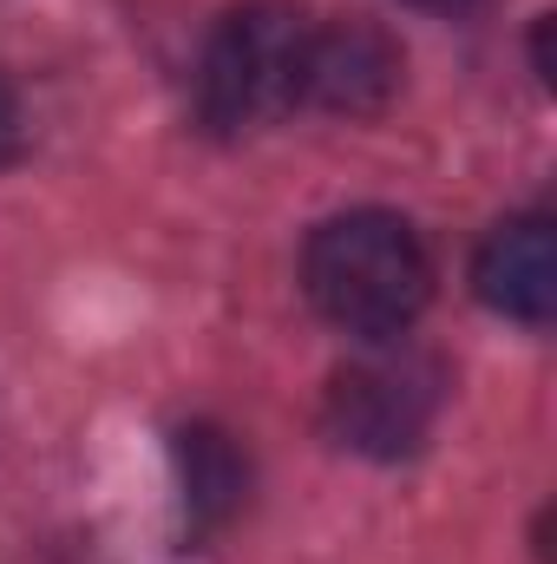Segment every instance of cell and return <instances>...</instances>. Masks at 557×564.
<instances>
[{
  "label": "cell",
  "instance_id": "6da1fadb",
  "mask_svg": "<svg viewBox=\"0 0 557 564\" xmlns=\"http://www.w3.org/2000/svg\"><path fill=\"white\" fill-rule=\"evenodd\" d=\"M302 289L321 322L361 341H394L433 302V257L394 210H341L302 250Z\"/></svg>",
  "mask_w": 557,
  "mask_h": 564
},
{
  "label": "cell",
  "instance_id": "7a4b0ae2",
  "mask_svg": "<svg viewBox=\"0 0 557 564\" xmlns=\"http://www.w3.org/2000/svg\"><path fill=\"white\" fill-rule=\"evenodd\" d=\"M302 53H308V13L295 0L230 7L197 59V119L217 139L276 126L288 106H302Z\"/></svg>",
  "mask_w": 557,
  "mask_h": 564
},
{
  "label": "cell",
  "instance_id": "3957f363",
  "mask_svg": "<svg viewBox=\"0 0 557 564\" xmlns=\"http://www.w3.org/2000/svg\"><path fill=\"white\" fill-rule=\"evenodd\" d=\"M439 414V368L419 355H374L335 375L328 388V433L348 453L368 459H401L426 440Z\"/></svg>",
  "mask_w": 557,
  "mask_h": 564
},
{
  "label": "cell",
  "instance_id": "277c9868",
  "mask_svg": "<svg viewBox=\"0 0 557 564\" xmlns=\"http://www.w3.org/2000/svg\"><path fill=\"white\" fill-rule=\"evenodd\" d=\"M401 93V40L368 20H328L308 26V53H302V106L341 112V119H374L387 99Z\"/></svg>",
  "mask_w": 557,
  "mask_h": 564
},
{
  "label": "cell",
  "instance_id": "5b68a950",
  "mask_svg": "<svg viewBox=\"0 0 557 564\" xmlns=\"http://www.w3.org/2000/svg\"><path fill=\"white\" fill-rule=\"evenodd\" d=\"M472 289L492 315L545 328L557 315V230L551 217H505L472 257Z\"/></svg>",
  "mask_w": 557,
  "mask_h": 564
},
{
  "label": "cell",
  "instance_id": "8992f818",
  "mask_svg": "<svg viewBox=\"0 0 557 564\" xmlns=\"http://www.w3.org/2000/svg\"><path fill=\"white\" fill-rule=\"evenodd\" d=\"M177 466H184V506L197 525H223L243 506V453L217 426H184L177 433Z\"/></svg>",
  "mask_w": 557,
  "mask_h": 564
},
{
  "label": "cell",
  "instance_id": "52a82bcc",
  "mask_svg": "<svg viewBox=\"0 0 557 564\" xmlns=\"http://www.w3.org/2000/svg\"><path fill=\"white\" fill-rule=\"evenodd\" d=\"M20 144H26V126H20V99L0 86V164H7V158H20Z\"/></svg>",
  "mask_w": 557,
  "mask_h": 564
},
{
  "label": "cell",
  "instance_id": "ba28073f",
  "mask_svg": "<svg viewBox=\"0 0 557 564\" xmlns=\"http://www.w3.org/2000/svg\"><path fill=\"white\" fill-rule=\"evenodd\" d=\"M414 7H426V13H466L472 0H414Z\"/></svg>",
  "mask_w": 557,
  "mask_h": 564
}]
</instances>
